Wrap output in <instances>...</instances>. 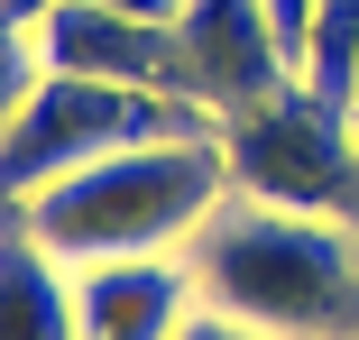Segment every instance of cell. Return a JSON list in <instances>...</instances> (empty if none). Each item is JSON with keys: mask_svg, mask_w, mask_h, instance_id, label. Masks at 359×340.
I'll return each instance as SVG.
<instances>
[{"mask_svg": "<svg viewBox=\"0 0 359 340\" xmlns=\"http://www.w3.org/2000/svg\"><path fill=\"white\" fill-rule=\"evenodd\" d=\"M0 340H83L74 331V267L46 239H28L19 212H0Z\"/></svg>", "mask_w": 359, "mask_h": 340, "instance_id": "ba28073f", "label": "cell"}, {"mask_svg": "<svg viewBox=\"0 0 359 340\" xmlns=\"http://www.w3.org/2000/svg\"><path fill=\"white\" fill-rule=\"evenodd\" d=\"M184 257L203 304L267 340H359V221L276 212V202L231 193Z\"/></svg>", "mask_w": 359, "mask_h": 340, "instance_id": "6da1fadb", "label": "cell"}, {"mask_svg": "<svg viewBox=\"0 0 359 340\" xmlns=\"http://www.w3.org/2000/svg\"><path fill=\"white\" fill-rule=\"evenodd\" d=\"M350 129H359V101H350Z\"/></svg>", "mask_w": 359, "mask_h": 340, "instance_id": "9a60e30c", "label": "cell"}, {"mask_svg": "<svg viewBox=\"0 0 359 340\" xmlns=\"http://www.w3.org/2000/svg\"><path fill=\"white\" fill-rule=\"evenodd\" d=\"M222 157H231V193L249 202L359 221V129H350V101L313 83H285L258 111L222 120Z\"/></svg>", "mask_w": 359, "mask_h": 340, "instance_id": "277c9868", "label": "cell"}, {"mask_svg": "<svg viewBox=\"0 0 359 340\" xmlns=\"http://www.w3.org/2000/svg\"><path fill=\"white\" fill-rule=\"evenodd\" d=\"M267 10H276V28H285V46H304V10H313V0H267Z\"/></svg>", "mask_w": 359, "mask_h": 340, "instance_id": "7c38bea8", "label": "cell"}, {"mask_svg": "<svg viewBox=\"0 0 359 340\" xmlns=\"http://www.w3.org/2000/svg\"><path fill=\"white\" fill-rule=\"evenodd\" d=\"M0 10H10V19H19V28H46V19H55V10H65V0H0Z\"/></svg>", "mask_w": 359, "mask_h": 340, "instance_id": "4fadbf2b", "label": "cell"}, {"mask_svg": "<svg viewBox=\"0 0 359 340\" xmlns=\"http://www.w3.org/2000/svg\"><path fill=\"white\" fill-rule=\"evenodd\" d=\"M222 202H231L222 129H184V139H148V148L102 157V166H74V175L37 184L28 202H10V212L65 267H93V257H166V248H194V230L222 212Z\"/></svg>", "mask_w": 359, "mask_h": 340, "instance_id": "7a4b0ae2", "label": "cell"}, {"mask_svg": "<svg viewBox=\"0 0 359 340\" xmlns=\"http://www.w3.org/2000/svg\"><path fill=\"white\" fill-rule=\"evenodd\" d=\"M102 10H129V19H175L184 0H102Z\"/></svg>", "mask_w": 359, "mask_h": 340, "instance_id": "5bb4252c", "label": "cell"}, {"mask_svg": "<svg viewBox=\"0 0 359 340\" xmlns=\"http://www.w3.org/2000/svg\"><path fill=\"white\" fill-rule=\"evenodd\" d=\"M295 83H313L332 101H359V0H313V10H304Z\"/></svg>", "mask_w": 359, "mask_h": 340, "instance_id": "9c48e42d", "label": "cell"}, {"mask_svg": "<svg viewBox=\"0 0 359 340\" xmlns=\"http://www.w3.org/2000/svg\"><path fill=\"white\" fill-rule=\"evenodd\" d=\"M175 46H184V92L212 120H240L267 92L295 83V46H285L267 0H184L175 10Z\"/></svg>", "mask_w": 359, "mask_h": 340, "instance_id": "5b68a950", "label": "cell"}, {"mask_svg": "<svg viewBox=\"0 0 359 340\" xmlns=\"http://www.w3.org/2000/svg\"><path fill=\"white\" fill-rule=\"evenodd\" d=\"M194 313H203V285H194L184 248L74 267V331L83 340H175Z\"/></svg>", "mask_w": 359, "mask_h": 340, "instance_id": "52a82bcc", "label": "cell"}, {"mask_svg": "<svg viewBox=\"0 0 359 340\" xmlns=\"http://www.w3.org/2000/svg\"><path fill=\"white\" fill-rule=\"evenodd\" d=\"M37 74H46V55H37V28H19L10 10H0V129L19 120V101L37 92Z\"/></svg>", "mask_w": 359, "mask_h": 340, "instance_id": "30bf717a", "label": "cell"}, {"mask_svg": "<svg viewBox=\"0 0 359 340\" xmlns=\"http://www.w3.org/2000/svg\"><path fill=\"white\" fill-rule=\"evenodd\" d=\"M184 129H222L175 92H138V83H93V74H37V92L19 101V120L0 129V212L28 202L37 184L102 166L120 148L148 139H184Z\"/></svg>", "mask_w": 359, "mask_h": 340, "instance_id": "3957f363", "label": "cell"}, {"mask_svg": "<svg viewBox=\"0 0 359 340\" xmlns=\"http://www.w3.org/2000/svg\"><path fill=\"white\" fill-rule=\"evenodd\" d=\"M175 340H267V331H249V322H231V313H212V304H203V313H194Z\"/></svg>", "mask_w": 359, "mask_h": 340, "instance_id": "8fae6325", "label": "cell"}, {"mask_svg": "<svg viewBox=\"0 0 359 340\" xmlns=\"http://www.w3.org/2000/svg\"><path fill=\"white\" fill-rule=\"evenodd\" d=\"M37 55H46V74H93V83H138V92L194 101L184 92L175 19H129V10H102V0H65V10L37 28Z\"/></svg>", "mask_w": 359, "mask_h": 340, "instance_id": "8992f818", "label": "cell"}]
</instances>
